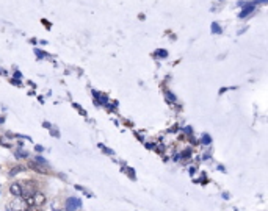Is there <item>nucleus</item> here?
I'll return each mask as SVG.
<instances>
[{
	"label": "nucleus",
	"instance_id": "1",
	"mask_svg": "<svg viewBox=\"0 0 268 211\" xmlns=\"http://www.w3.org/2000/svg\"><path fill=\"white\" fill-rule=\"evenodd\" d=\"M10 208H11V211H28V205H27L25 200L21 199V197H16V199L10 203Z\"/></svg>",
	"mask_w": 268,
	"mask_h": 211
},
{
	"label": "nucleus",
	"instance_id": "2",
	"mask_svg": "<svg viewBox=\"0 0 268 211\" xmlns=\"http://www.w3.org/2000/svg\"><path fill=\"white\" fill-rule=\"evenodd\" d=\"M32 199H33V206H43L44 203H46V195L43 194V192H35L33 195H32Z\"/></svg>",
	"mask_w": 268,
	"mask_h": 211
},
{
	"label": "nucleus",
	"instance_id": "3",
	"mask_svg": "<svg viewBox=\"0 0 268 211\" xmlns=\"http://www.w3.org/2000/svg\"><path fill=\"white\" fill-rule=\"evenodd\" d=\"M10 192H11L13 195H16V197H21V195L24 194V189H22L21 183H13V185L10 186Z\"/></svg>",
	"mask_w": 268,
	"mask_h": 211
},
{
	"label": "nucleus",
	"instance_id": "4",
	"mask_svg": "<svg viewBox=\"0 0 268 211\" xmlns=\"http://www.w3.org/2000/svg\"><path fill=\"white\" fill-rule=\"evenodd\" d=\"M77 206H80V202L77 199H69L68 200V211H74Z\"/></svg>",
	"mask_w": 268,
	"mask_h": 211
},
{
	"label": "nucleus",
	"instance_id": "5",
	"mask_svg": "<svg viewBox=\"0 0 268 211\" xmlns=\"http://www.w3.org/2000/svg\"><path fill=\"white\" fill-rule=\"evenodd\" d=\"M28 166H32V169H35V170H38V172H43V174H47L49 170L47 169H44V167H41V166H36V164H28Z\"/></svg>",
	"mask_w": 268,
	"mask_h": 211
},
{
	"label": "nucleus",
	"instance_id": "6",
	"mask_svg": "<svg viewBox=\"0 0 268 211\" xmlns=\"http://www.w3.org/2000/svg\"><path fill=\"white\" fill-rule=\"evenodd\" d=\"M28 211H39L38 208H33V209H28Z\"/></svg>",
	"mask_w": 268,
	"mask_h": 211
}]
</instances>
